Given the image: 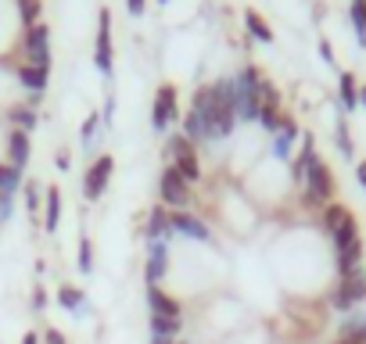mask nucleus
<instances>
[{"label":"nucleus","mask_w":366,"mask_h":344,"mask_svg":"<svg viewBox=\"0 0 366 344\" xmlns=\"http://www.w3.org/2000/svg\"><path fill=\"white\" fill-rule=\"evenodd\" d=\"M169 158H172V168L179 172L187 183H198L202 180V161H198V151H194V143L187 140V136H169Z\"/></svg>","instance_id":"nucleus-1"},{"label":"nucleus","mask_w":366,"mask_h":344,"mask_svg":"<svg viewBox=\"0 0 366 344\" xmlns=\"http://www.w3.org/2000/svg\"><path fill=\"white\" fill-rule=\"evenodd\" d=\"M323 226L334 233L337 251L359 241V226H355V219H352V212H348L345 205H327V208H323Z\"/></svg>","instance_id":"nucleus-2"},{"label":"nucleus","mask_w":366,"mask_h":344,"mask_svg":"<svg viewBox=\"0 0 366 344\" xmlns=\"http://www.w3.org/2000/svg\"><path fill=\"white\" fill-rule=\"evenodd\" d=\"M158 194H162V201H165V205H172L176 212L191 205V183L183 180L172 165L162 172V180H158Z\"/></svg>","instance_id":"nucleus-3"},{"label":"nucleus","mask_w":366,"mask_h":344,"mask_svg":"<svg viewBox=\"0 0 366 344\" xmlns=\"http://www.w3.org/2000/svg\"><path fill=\"white\" fill-rule=\"evenodd\" d=\"M179 118V104H176V86L162 83L154 93V108H151V126L154 129H169V122Z\"/></svg>","instance_id":"nucleus-4"},{"label":"nucleus","mask_w":366,"mask_h":344,"mask_svg":"<svg viewBox=\"0 0 366 344\" xmlns=\"http://www.w3.org/2000/svg\"><path fill=\"white\" fill-rule=\"evenodd\" d=\"M305 183H309V194H305L309 205H323V201H330V194H334V180H330V168H327L320 158L309 165Z\"/></svg>","instance_id":"nucleus-5"},{"label":"nucleus","mask_w":366,"mask_h":344,"mask_svg":"<svg viewBox=\"0 0 366 344\" xmlns=\"http://www.w3.org/2000/svg\"><path fill=\"white\" fill-rule=\"evenodd\" d=\"M362 298H366V276H362V269L345 273V276H341V283H337V290H334V308L348 312V308H352V305H359Z\"/></svg>","instance_id":"nucleus-6"},{"label":"nucleus","mask_w":366,"mask_h":344,"mask_svg":"<svg viewBox=\"0 0 366 344\" xmlns=\"http://www.w3.org/2000/svg\"><path fill=\"white\" fill-rule=\"evenodd\" d=\"M47 40H51V29L47 26H29L26 29V58H29V65H36V69H47L51 65V47H47Z\"/></svg>","instance_id":"nucleus-7"},{"label":"nucleus","mask_w":366,"mask_h":344,"mask_svg":"<svg viewBox=\"0 0 366 344\" xmlns=\"http://www.w3.org/2000/svg\"><path fill=\"white\" fill-rule=\"evenodd\" d=\"M112 168H115V161L108 158V154H101L90 168H86V180H83V194L90 198V201H97L101 194H104V187H108V180H112Z\"/></svg>","instance_id":"nucleus-8"},{"label":"nucleus","mask_w":366,"mask_h":344,"mask_svg":"<svg viewBox=\"0 0 366 344\" xmlns=\"http://www.w3.org/2000/svg\"><path fill=\"white\" fill-rule=\"evenodd\" d=\"M94 61L101 72H112V11L97 15V47H94Z\"/></svg>","instance_id":"nucleus-9"},{"label":"nucleus","mask_w":366,"mask_h":344,"mask_svg":"<svg viewBox=\"0 0 366 344\" xmlns=\"http://www.w3.org/2000/svg\"><path fill=\"white\" fill-rule=\"evenodd\" d=\"M147 305H151V315L179 319V301H176L172 294H165L158 283H147Z\"/></svg>","instance_id":"nucleus-10"},{"label":"nucleus","mask_w":366,"mask_h":344,"mask_svg":"<svg viewBox=\"0 0 366 344\" xmlns=\"http://www.w3.org/2000/svg\"><path fill=\"white\" fill-rule=\"evenodd\" d=\"M169 230H176L183 237H194V241H209V226L187 212H169Z\"/></svg>","instance_id":"nucleus-11"},{"label":"nucleus","mask_w":366,"mask_h":344,"mask_svg":"<svg viewBox=\"0 0 366 344\" xmlns=\"http://www.w3.org/2000/svg\"><path fill=\"white\" fill-rule=\"evenodd\" d=\"M8 158H11L15 168H22V165L29 161V133L11 129V136H8Z\"/></svg>","instance_id":"nucleus-12"},{"label":"nucleus","mask_w":366,"mask_h":344,"mask_svg":"<svg viewBox=\"0 0 366 344\" xmlns=\"http://www.w3.org/2000/svg\"><path fill=\"white\" fill-rule=\"evenodd\" d=\"M244 26H248V33L255 36V40H262V44H273V29H269V22L255 11V8H248L244 11Z\"/></svg>","instance_id":"nucleus-13"},{"label":"nucleus","mask_w":366,"mask_h":344,"mask_svg":"<svg viewBox=\"0 0 366 344\" xmlns=\"http://www.w3.org/2000/svg\"><path fill=\"white\" fill-rule=\"evenodd\" d=\"M44 208H47V216H44V230H47V233H54V230H58V219H61V194H58V187H51V191H47Z\"/></svg>","instance_id":"nucleus-14"},{"label":"nucleus","mask_w":366,"mask_h":344,"mask_svg":"<svg viewBox=\"0 0 366 344\" xmlns=\"http://www.w3.org/2000/svg\"><path fill=\"white\" fill-rule=\"evenodd\" d=\"M19 79H22V86H26V90L40 93V90L47 86V69H36V65H29V61H26V65L19 69Z\"/></svg>","instance_id":"nucleus-15"},{"label":"nucleus","mask_w":366,"mask_h":344,"mask_svg":"<svg viewBox=\"0 0 366 344\" xmlns=\"http://www.w3.org/2000/svg\"><path fill=\"white\" fill-rule=\"evenodd\" d=\"M359 258H362V241L341 248V251H337V269H341V276H345V273H355V269H359Z\"/></svg>","instance_id":"nucleus-16"},{"label":"nucleus","mask_w":366,"mask_h":344,"mask_svg":"<svg viewBox=\"0 0 366 344\" xmlns=\"http://www.w3.org/2000/svg\"><path fill=\"white\" fill-rule=\"evenodd\" d=\"M165 258H169V255H165V248H162V244H151V258H147V283H158V280L165 276V269H169V265H165Z\"/></svg>","instance_id":"nucleus-17"},{"label":"nucleus","mask_w":366,"mask_h":344,"mask_svg":"<svg viewBox=\"0 0 366 344\" xmlns=\"http://www.w3.org/2000/svg\"><path fill=\"white\" fill-rule=\"evenodd\" d=\"M22 187V168H15L11 161H4V165H0V194H15Z\"/></svg>","instance_id":"nucleus-18"},{"label":"nucleus","mask_w":366,"mask_h":344,"mask_svg":"<svg viewBox=\"0 0 366 344\" xmlns=\"http://www.w3.org/2000/svg\"><path fill=\"white\" fill-rule=\"evenodd\" d=\"M165 233H172V230H169V212H165V208H154L151 219H147V237L158 241V237H165Z\"/></svg>","instance_id":"nucleus-19"},{"label":"nucleus","mask_w":366,"mask_h":344,"mask_svg":"<svg viewBox=\"0 0 366 344\" xmlns=\"http://www.w3.org/2000/svg\"><path fill=\"white\" fill-rule=\"evenodd\" d=\"M341 101H345V108H355L359 104V86H355V76L352 72L341 76Z\"/></svg>","instance_id":"nucleus-20"},{"label":"nucleus","mask_w":366,"mask_h":344,"mask_svg":"<svg viewBox=\"0 0 366 344\" xmlns=\"http://www.w3.org/2000/svg\"><path fill=\"white\" fill-rule=\"evenodd\" d=\"M352 22H355L359 44H366V0H352Z\"/></svg>","instance_id":"nucleus-21"},{"label":"nucleus","mask_w":366,"mask_h":344,"mask_svg":"<svg viewBox=\"0 0 366 344\" xmlns=\"http://www.w3.org/2000/svg\"><path fill=\"white\" fill-rule=\"evenodd\" d=\"M40 0H19V15H22V22H26V29L29 26H36V19H40Z\"/></svg>","instance_id":"nucleus-22"},{"label":"nucleus","mask_w":366,"mask_h":344,"mask_svg":"<svg viewBox=\"0 0 366 344\" xmlns=\"http://www.w3.org/2000/svg\"><path fill=\"white\" fill-rule=\"evenodd\" d=\"M11 118L19 122V129H22V133L36 126V111H33V108H15V111H11Z\"/></svg>","instance_id":"nucleus-23"},{"label":"nucleus","mask_w":366,"mask_h":344,"mask_svg":"<svg viewBox=\"0 0 366 344\" xmlns=\"http://www.w3.org/2000/svg\"><path fill=\"white\" fill-rule=\"evenodd\" d=\"M94 269V244L83 237L79 241V273H90Z\"/></svg>","instance_id":"nucleus-24"},{"label":"nucleus","mask_w":366,"mask_h":344,"mask_svg":"<svg viewBox=\"0 0 366 344\" xmlns=\"http://www.w3.org/2000/svg\"><path fill=\"white\" fill-rule=\"evenodd\" d=\"M280 108H259V122L266 126V129H280Z\"/></svg>","instance_id":"nucleus-25"},{"label":"nucleus","mask_w":366,"mask_h":344,"mask_svg":"<svg viewBox=\"0 0 366 344\" xmlns=\"http://www.w3.org/2000/svg\"><path fill=\"white\" fill-rule=\"evenodd\" d=\"M58 301H61L65 308H79V305H83V294H79L76 287H61V290H58Z\"/></svg>","instance_id":"nucleus-26"},{"label":"nucleus","mask_w":366,"mask_h":344,"mask_svg":"<svg viewBox=\"0 0 366 344\" xmlns=\"http://www.w3.org/2000/svg\"><path fill=\"white\" fill-rule=\"evenodd\" d=\"M26 205H29V212H40V208H44V205H40V187H36V183L26 187Z\"/></svg>","instance_id":"nucleus-27"},{"label":"nucleus","mask_w":366,"mask_h":344,"mask_svg":"<svg viewBox=\"0 0 366 344\" xmlns=\"http://www.w3.org/2000/svg\"><path fill=\"white\" fill-rule=\"evenodd\" d=\"M287 151H291V136H284V133H280V136H277V143H273V154H277V158H287Z\"/></svg>","instance_id":"nucleus-28"},{"label":"nucleus","mask_w":366,"mask_h":344,"mask_svg":"<svg viewBox=\"0 0 366 344\" xmlns=\"http://www.w3.org/2000/svg\"><path fill=\"white\" fill-rule=\"evenodd\" d=\"M44 344H69V340H65V333H58V330H47V333H44Z\"/></svg>","instance_id":"nucleus-29"},{"label":"nucleus","mask_w":366,"mask_h":344,"mask_svg":"<svg viewBox=\"0 0 366 344\" xmlns=\"http://www.w3.org/2000/svg\"><path fill=\"white\" fill-rule=\"evenodd\" d=\"M126 8H129V15H144L147 0H126Z\"/></svg>","instance_id":"nucleus-30"},{"label":"nucleus","mask_w":366,"mask_h":344,"mask_svg":"<svg viewBox=\"0 0 366 344\" xmlns=\"http://www.w3.org/2000/svg\"><path fill=\"white\" fill-rule=\"evenodd\" d=\"M94 129H97V115H90V118L83 122V140H86V136L94 133Z\"/></svg>","instance_id":"nucleus-31"},{"label":"nucleus","mask_w":366,"mask_h":344,"mask_svg":"<svg viewBox=\"0 0 366 344\" xmlns=\"http://www.w3.org/2000/svg\"><path fill=\"white\" fill-rule=\"evenodd\" d=\"M44 305H47V294L36 290V294H33V308H44Z\"/></svg>","instance_id":"nucleus-32"},{"label":"nucleus","mask_w":366,"mask_h":344,"mask_svg":"<svg viewBox=\"0 0 366 344\" xmlns=\"http://www.w3.org/2000/svg\"><path fill=\"white\" fill-rule=\"evenodd\" d=\"M22 344H40V333H33V330H29V333L22 337Z\"/></svg>","instance_id":"nucleus-33"},{"label":"nucleus","mask_w":366,"mask_h":344,"mask_svg":"<svg viewBox=\"0 0 366 344\" xmlns=\"http://www.w3.org/2000/svg\"><path fill=\"white\" fill-rule=\"evenodd\" d=\"M355 176H359V183L366 187V161H359V172H355Z\"/></svg>","instance_id":"nucleus-34"},{"label":"nucleus","mask_w":366,"mask_h":344,"mask_svg":"<svg viewBox=\"0 0 366 344\" xmlns=\"http://www.w3.org/2000/svg\"><path fill=\"white\" fill-rule=\"evenodd\" d=\"M359 101H362V104H366V86H359Z\"/></svg>","instance_id":"nucleus-35"},{"label":"nucleus","mask_w":366,"mask_h":344,"mask_svg":"<svg viewBox=\"0 0 366 344\" xmlns=\"http://www.w3.org/2000/svg\"><path fill=\"white\" fill-rule=\"evenodd\" d=\"M337 344H355V340H345V337H341V340H337Z\"/></svg>","instance_id":"nucleus-36"},{"label":"nucleus","mask_w":366,"mask_h":344,"mask_svg":"<svg viewBox=\"0 0 366 344\" xmlns=\"http://www.w3.org/2000/svg\"><path fill=\"white\" fill-rule=\"evenodd\" d=\"M158 4H169V0H158Z\"/></svg>","instance_id":"nucleus-37"},{"label":"nucleus","mask_w":366,"mask_h":344,"mask_svg":"<svg viewBox=\"0 0 366 344\" xmlns=\"http://www.w3.org/2000/svg\"><path fill=\"white\" fill-rule=\"evenodd\" d=\"M172 344H179V340H172Z\"/></svg>","instance_id":"nucleus-38"}]
</instances>
